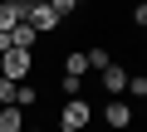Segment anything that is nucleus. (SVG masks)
<instances>
[{
	"label": "nucleus",
	"instance_id": "5",
	"mask_svg": "<svg viewBox=\"0 0 147 132\" xmlns=\"http://www.w3.org/2000/svg\"><path fill=\"white\" fill-rule=\"evenodd\" d=\"M25 15H30V0H0V34L25 25Z\"/></svg>",
	"mask_w": 147,
	"mask_h": 132
},
{
	"label": "nucleus",
	"instance_id": "13",
	"mask_svg": "<svg viewBox=\"0 0 147 132\" xmlns=\"http://www.w3.org/2000/svg\"><path fill=\"white\" fill-rule=\"evenodd\" d=\"M79 5H84V0H49V10H54L59 20H69L74 10H79Z\"/></svg>",
	"mask_w": 147,
	"mask_h": 132
},
{
	"label": "nucleus",
	"instance_id": "9",
	"mask_svg": "<svg viewBox=\"0 0 147 132\" xmlns=\"http://www.w3.org/2000/svg\"><path fill=\"white\" fill-rule=\"evenodd\" d=\"M84 74H88V59H84V49H74V54L64 59V78H79V83H84Z\"/></svg>",
	"mask_w": 147,
	"mask_h": 132
},
{
	"label": "nucleus",
	"instance_id": "3",
	"mask_svg": "<svg viewBox=\"0 0 147 132\" xmlns=\"http://www.w3.org/2000/svg\"><path fill=\"white\" fill-rule=\"evenodd\" d=\"M98 113H93V103L88 98H69L64 103V113H59V122L64 127H74V132H88V122H93Z\"/></svg>",
	"mask_w": 147,
	"mask_h": 132
},
{
	"label": "nucleus",
	"instance_id": "12",
	"mask_svg": "<svg viewBox=\"0 0 147 132\" xmlns=\"http://www.w3.org/2000/svg\"><path fill=\"white\" fill-rule=\"evenodd\" d=\"M127 98H147V74H127Z\"/></svg>",
	"mask_w": 147,
	"mask_h": 132
},
{
	"label": "nucleus",
	"instance_id": "11",
	"mask_svg": "<svg viewBox=\"0 0 147 132\" xmlns=\"http://www.w3.org/2000/svg\"><path fill=\"white\" fill-rule=\"evenodd\" d=\"M84 59H88V69H98V74H103L108 64H113V54H108L103 44H93V49H84Z\"/></svg>",
	"mask_w": 147,
	"mask_h": 132
},
{
	"label": "nucleus",
	"instance_id": "4",
	"mask_svg": "<svg viewBox=\"0 0 147 132\" xmlns=\"http://www.w3.org/2000/svg\"><path fill=\"white\" fill-rule=\"evenodd\" d=\"M98 117H103V122H108V127H113V132H127V127H132V117H137V113H132V108H127V103H123V98H113V103H108V108H103V113H98Z\"/></svg>",
	"mask_w": 147,
	"mask_h": 132
},
{
	"label": "nucleus",
	"instance_id": "2",
	"mask_svg": "<svg viewBox=\"0 0 147 132\" xmlns=\"http://www.w3.org/2000/svg\"><path fill=\"white\" fill-rule=\"evenodd\" d=\"M25 25H30V29H34L39 39H49V34H54V29H59L64 20H59V15L49 10V0H30V15H25Z\"/></svg>",
	"mask_w": 147,
	"mask_h": 132
},
{
	"label": "nucleus",
	"instance_id": "1",
	"mask_svg": "<svg viewBox=\"0 0 147 132\" xmlns=\"http://www.w3.org/2000/svg\"><path fill=\"white\" fill-rule=\"evenodd\" d=\"M30 74H34V54H30V49H5V54H0V78L25 83Z\"/></svg>",
	"mask_w": 147,
	"mask_h": 132
},
{
	"label": "nucleus",
	"instance_id": "17",
	"mask_svg": "<svg viewBox=\"0 0 147 132\" xmlns=\"http://www.w3.org/2000/svg\"><path fill=\"white\" fill-rule=\"evenodd\" d=\"M34 132H39V127H34Z\"/></svg>",
	"mask_w": 147,
	"mask_h": 132
},
{
	"label": "nucleus",
	"instance_id": "14",
	"mask_svg": "<svg viewBox=\"0 0 147 132\" xmlns=\"http://www.w3.org/2000/svg\"><path fill=\"white\" fill-rule=\"evenodd\" d=\"M10 103H15V83H10V78H0V108H10Z\"/></svg>",
	"mask_w": 147,
	"mask_h": 132
},
{
	"label": "nucleus",
	"instance_id": "15",
	"mask_svg": "<svg viewBox=\"0 0 147 132\" xmlns=\"http://www.w3.org/2000/svg\"><path fill=\"white\" fill-rule=\"evenodd\" d=\"M59 132H74V127H64V122H59Z\"/></svg>",
	"mask_w": 147,
	"mask_h": 132
},
{
	"label": "nucleus",
	"instance_id": "6",
	"mask_svg": "<svg viewBox=\"0 0 147 132\" xmlns=\"http://www.w3.org/2000/svg\"><path fill=\"white\" fill-rule=\"evenodd\" d=\"M98 83H103V93H108V98H123V93H127V64H108Z\"/></svg>",
	"mask_w": 147,
	"mask_h": 132
},
{
	"label": "nucleus",
	"instance_id": "7",
	"mask_svg": "<svg viewBox=\"0 0 147 132\" xmlns=\"http://www.w3.org/2000/svg\"><path fill=\"white\" fill-rule=\"evenodd\" d=\"M0 132H25V108H0Z\"/></svg>",
	"mask_w": 147,
	"mask_h": 132
},
{
	"label": "nucleus",
	"instance_id": "16",
	"mask_svg": "<svg viewBox=\"0 0 147 132\" xmlns=\"http://www.w3.org/2000/svg\"><path fill=\"white\" fill-rule=\"evenodd\" d=\"M142 39H147V25H142Z\"/></svg>",
	"mask_w": 147,
	"mask_h": 132
},
{
	"label": "nucleus",
	"instance_id": "10",
	"mask_svg": "<svg viewBox=\"0 0 147 132\" xmlns=\"http://www.w3.org/2000/svg\"><path fill=\"white\" fill-rule=\"evenodd\" d=\"M34 103H39V88H34V83H15V108H25V113H30Z\"/></svg>",
	"mask_w": 147,
	"mask_h": 132
},
{
	"label": "nucleus",
	"instance_id": "8",
	"mask_svg": "<svg viewBox=\"0 0 147 132\" xmlns=\"http://www.w3.org/2000/svg\"><path fill=\"white\" fill-rule=\"evenodd\" d=\"M34 44H39V34H34L30 25H15V29H10V49H30V54H34Z\"/></svg>",
	"mask_w": 147,
	"mask_h": 132
}]
</instances>
